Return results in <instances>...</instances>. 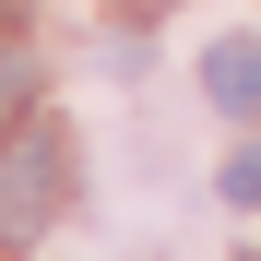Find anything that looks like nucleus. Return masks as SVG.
<instances>
[{"instance_id":"1","label":"nucleus","mask_w":261,"mask_h":261,"mask_svg":"<svg viewBox=\"0 0 261 261\" xmlns=\"http://www.w3.org/2000/svg\"><path fill=\"white\" fill-rule=\"evenodd\" d=\"M60 214V130H36V154L0 166V238H36Z\"/></svg>"},{"instance_id":"2","label":"nucleus","mask_w":261,"mask_h":261,"mask_svg":"<svg viewBox=\"0 0 261 261\" xmlns=\"http://www.w3.org/2000/svg\"><path fill=\"white\" fill-rule=\"evenodd\" d=\"M202 95L226 107V119H261V36H214V60H202Z\"/></svg>"},{"instance_id":"3","label":"nucleus","mask_w":261,"mask_h":261,"mask_svg":"<svg viewBox=\"0 0 261 261\" xmlns=\"http://www.w3.org/2000/svg\"><path fill=\"white\" fill-rule=\"evenodd\" d=\"M24 95H36V60L0 36V143H12V119H24Z\"/></svg>"},{"instance_id":"4","label":"nucleus","mask_w":261,"mask_h":261,"mask_svg":"<svg viewBox=\"0 0 261 261\" xmlns=\"http://www.w3.org/2000/svg\"><path fill=\"white\" fill-rule=\"evenodd\" d=\"M226 202H261V143H249V154L226 166Z\"/></svg>"},{"instance_id":"5","label":"nucleus","mask_w":261,"mask_h":261,"mask_svg":"<svg viewBox=\"0 0 261 261\" xmlns=\"http://www.w3.org/2000/svg\"><path fill=\"white\" fill-rule=\"evenodd\" d=\"M12 12H24V0H0V24H12Z\"/></svg>"}]
</instances>
